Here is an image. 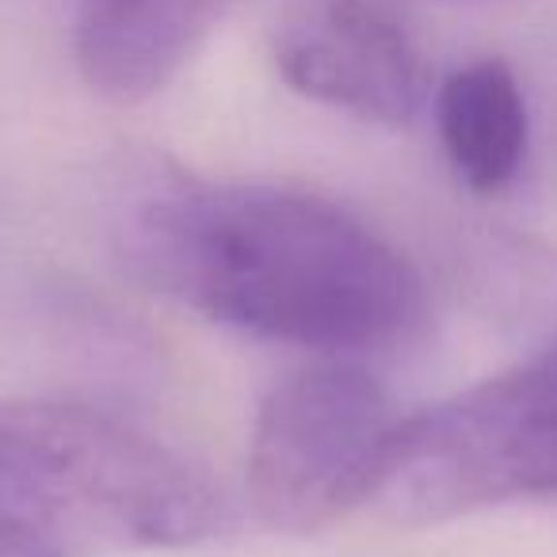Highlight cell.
I'll use <instances>...</instances> for the list:
<instances>
[{"instance_id": "obj_1", "label": "cell", "mask_w": 557, "mask_h": 557, "mask_svg": "<svg viewBox=\"0 0 557 557\" xmlns=\"http://www.w3.org/2000/svg\"><path fill=\"white\" fill-rule=\"evenodd\" d=\"M126 248L157 290L298 348L379 351L424 321V283L401 248L325 195L172 184L134 214Z\"/></svg>"}, {"instance_id": "obj_3", "label": "cell", "mask_w": 557, "mask_h": 557, "mask_svg": "<svg viewBox=\"0 0 557 557\" xmlns=\"http://www.w3.org/2000/svg\"><path fill=\"white\" fill-rule=\"evenodd\" d=\"M557 493V344L450 401L401 417L371 500L401 523Z\"/></svg>"}, {"instance_id": "obj_8", "label": "cell", "mask_w": 557, "mask_h": 557, "mask_svg": "<svg viewBox=\"0 0 557 557\" xmlns=\"http://www.w3.org/2000/svg\"><path fill=\"white\" fill-rule=\"evenodd\" d=\"M0 557H62L54 546H47L35 534L20 531L12 523H0Z\"/></svg>"}, {"instance_id": "obj_7", "label": "cell", "mask_w": 557, "mask_h": 557, "mask_svg": "<svg viewBox=\"0 0 557 557\" xmlns=\"http://www.w3.org/2000/svg\"><path fill=\"white\" fill-rule=\"evenodd\" d=\"M435 119L450 164L473 191H500L523 169L531 119L516 73L500 58L450 73L435 96Z\"/></svg>"}, {"instance_id": "obj_6", "label": "cell", "mask_w": 557, "mask_h": 557, "mask_svg": "<svg viewBox=\"0 0 557 557\" xmlns=\"http://www.w3.org/2000/svg\"><path fill=\"white\" fill-rule=\"evenodd\" d=\"M218 9L222 0H81V77L115 103L149 100L191 62Z\"/></svg>"}, {"instance_id": "obj_2", "label": "cell", "mask_w": 557, "mask_h": 557, "mask_svg": "<svg viewBox=\"0 0 557 557\" xmlns=\"http://www.w3.org/2000/svg\"><path fill=\"white\" fill-rule=\"evenodd\" d=\"M0 523L62 557L191 546L222 531V488L180 450L62 401H0Z\"/></svg>"}, {"instance_id": "obj_5", "label": "cell", "mask_w": 557, "mask_h": 557, "mask_svg": "<svg viewBox=\"0 0 557 557\" xmlns=\"http://www.w3.org/2000/svg\"><path fill=\"white\" fill-rule=\"evenodd\" d=\"M295 92L379 126H409L424 96L417 47L374 0H295L271 35Z\"/></svg>"}, {"instance_id": "obj_9", "label": "cell", "mask_w": 557, "mask_h": 557, "mask_svg": "<svg viewBox=\"0 0 557 557\" xmlns=\"http://www.w3.org/2000/svg\"><path fill=\"white\" fill-rule=\"evenodd\" d=\"M435 4H496V0H435Z\"/></svg>"}, {"instance_id": "obj_4", "label": "cell", "mask_w": 557, "mask_h": 557, "mask_svg": "<svg viewBox=\"0 0 557 557\" xmlns=\"http://www.w3.org/2000/svg\"><path fill=\"white\" fill-rule=\"evenodd\" d=\"M401 417L386 389L348 363L283 379L252 424L248 496L275 531H321L367 504Z\"/></svg>"}]
</instances>
